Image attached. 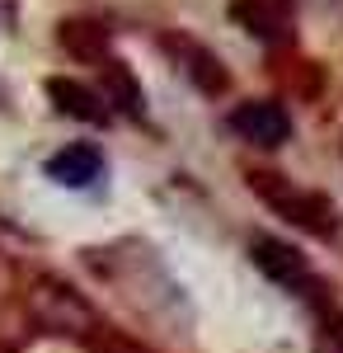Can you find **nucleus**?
<instances>
[{"label": "nucleus", "instance_id": "obj_1", "mask_svg": "<svg viewBox=\"0 0 343 353\" xmlns=\"http://www.w3.org/2000/svg\"><path fill=\"white\" fill-rule=\"evenodd\" d=\"M254 193L268 198V208H273L278 217H287L291 226H306V231H315V236L329 231V208H324V198L296 193L291 184H282V174H254Z\"/></svg>", "mask_w": 343, "mask_h": 353}, {"label": "nucleus", "instance_id": "obj_2", "mask_svg": "<svg viewBox=\"0 0 343 353\" xmlns=\"http://www.w3.org/2000/svg\"><path fill=\"white\" fill-rule=\"evenodd\" d=\"M231 128H236L245 141H254V146H282L291 137V118L282 104H273V99H249V104H240L231 113Z\"/></svg>", "mask_w": 343, "mask_h": 353}, {"label": "nucleus", "instance_id": "obj_3", "mask_svg": "<svg viewBox=\"0 0 343 353\" xmlns=\"http://www.w3.org/2000/svg\"><path fill=\"white\" fill-rule=\"evenodd\" d=\"M48 174H52L61 189H90V184L104 179V156L90 141H71L66 151H56L52 161H48Z\"/></svg>", "mask_w": 343, "mask_h": 353}, {"label": "nucleus", "instance_id": "obj_4", "mask_svg": "<svg viewBox=\"0 0 343 353\" xmlns=\"http://www.w3.org/2000/svg\"><path fill=\"white\" fill-rule=\"evenodd\" d=\"M254 269L264 273V278H273L278 288H301L311 278L301 250H291L287 241H254Z\"/></svg>", "mask_w": 343, "mask_h": 353}, {"label": "nucleus", "instance_id": "obj_5", "mask_svg": "<svg viewBox=\"0 0 343 353\" xmlns=\"http://www.w3.org/2000/svg\"><path fill=\"white\" fill-rule=\"evenodd\" d=\"M291 0H236V19L240 28H249L254 38H264V43H278V38H287L291 28Z\"/></svg>", "mask_w": 343, "mask_h": 353}, {"label": "nucleus", "instance_id": "obj_6", "mask_svg": "<svg viewBox=\"0 0 343 353\" xmlns=\"http://www.w3.org/2000/svg\"><path fill=\"white\" fill-rule=\"evenodd\" d=\"M169 52L179 57V71H184V76H188L193 85H198V90H207V94H221V90H226V71L216 66V57H211L207 48L169 38Z\"/></svg>", "mask_w": 343, "mask_h": 353}, {"label": "nucleus", "instance_id": "obj_7", "mask_svg": "<svg viewBox=\"0 0 343 353\" xmlns=\"http://www.w3.org/2000/svg\"><path fill=\"white\" fill-rule=\"evenodd\" d=\"M48 94H52V104L66 113V118H80V123H108V104L90 90V85L48 81Z\"/></svg>", "mask_w": 343, "mask_h": 353}, {"label": "nucleus", "instance_id": "obj_8", "mask_svg": "<svg viewBox=\"0 0 343 353\" xmlns=\"http://www.w3.org/2000/svg\"><path fill=\"white\" fill-rule=\"evenodd\" d=\"M61 43L80 61H108L104 57V28H94V24H61Z\"/></svg>", "mask_w": 343, "mask_h": 353}, {"label": "nucleus", "instance_id": "obj_9", "mask_svg": "<svg viewBox=\"0 0 343 353\" xmlns=\"http://www.w3.org/2000/svg\"><path fill=\"white\" fill-rule=\"evenodd\" d=\"M104 76H108V90L123 99V109L141 113V94H136V81L127 76V66H123V61H104Z\"/></svg>", "mask_w": 343, "mask_h": 353}]
</instances>
